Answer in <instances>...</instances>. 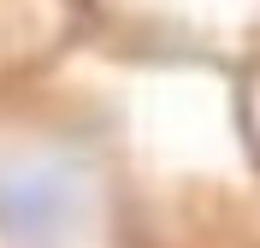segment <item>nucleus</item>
I'll list each match as a JSON object with an SVG mask.
<instances>
[{
  "instance_id": "obj_2",
  "label": "nucleus",
  "mask_w": 260,
  "mask_h": 248,
  "mask_svg": "<svg viewBox=\"0 0 260 248\" xmlns=\"http://www.w3.org/2000/svg\"><path fill=\"white\" fill-rule=\"evenodd\" d=\"M89 36L130 53L207 59L243 71L260 59V0H77Z\"/></svg>"
},
{
  "instance_id": "obj_3",
  "label": "nucleus",
  "mask_w": 260,
  "mask_h": 248,
  "mask_svg": "<svg viewBox=\"0 0 260 248\" xmlns=\"http://www.w3.org/2000/svg\"><path fill=\"white\" fill-rule=\"evenodd\" d=\"M83 30L77 0H0V95L48 71Z\"/></svg>"
},
{
  "instance_id": "obj_4",
  "label": "nucleus",
  "mask_w": 260,
  "mask_h": 248,
  "mask_svg": "<svg viewBox=\"0 0 260 248\" xmlns=\"http://www.w3.org/2000/svg\"><path fill=\"white\" fill-rule=\"evenodd\" d=\"M237 107H243V130L254 142V160H260V59H248L237 71Z\"/></svg>"
},
{
  "instance_id": "obj_1",
  "label": "nucleus",
  "mask_w": 260,
  "mask_h": 248,
  "mask_svg": "<svg viewBox=\"0 0 260 248\" xmlns=\"http://www.w3.org/2000/svg\"><path fill=\"white\" fill-rule=\"evenodd\" d=\"M77 42L0 95V248H166L160 207Z\"/></svg>"
}]
</instances>
